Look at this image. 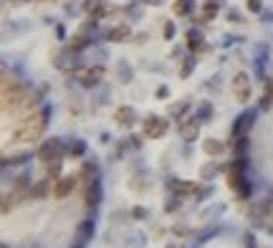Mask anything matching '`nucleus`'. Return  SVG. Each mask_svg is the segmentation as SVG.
Returning <instances> with one entry per match:
<instances>
[{
	"label": "nucleus",
	"mask_w": 273,
	"mask_h": 248,
	"mask_svg": "<svg viewBox=\"0 0 273 248\" xmlns=\"http://www.w3.org/2000/svg\"><path fill=\"white\" fill-rule=\"evenodd\" d=\"M228 185L238 198H250V183L245 180V157H238L228 172Z\"/></svg>",
	"instance_id": "obj_2"
},
{
	"label": "nucleus",
	"mask_w": 273,
	"mask_h": 248,
	"mask_svg": "<svg viewBox=\"0 0 273 248\" xmlns=\"http://www.w3.org/2000/svg\"><path fill=\"white\" fill-rule=\"evenodd\" d=\"M132 215H134L137 220H144V218H147V210H144V208H134V210H132Z\"/></svg>",
	"instance_id": "obj_30"
},
{
	"label": "nucleus",
	"mask_w": 273,
	"mask_h": 248,
	"mask_svg": "<svg viewBox=\"0 0 273 248\" xmlns=\"http://www.w3.org/2000/svg\"><path fill=\"white\" fill-rule=\"evenodd\" d=\"M167 248H172V246H167Z\"/></svg>",
	"instance_id": "obj_35"
},
{
	"label": "nucleus",
	"mask_w": 273,
	"mask_h": 248,
	"mask_svg": "<svg viewBox=\"0 0 273 248\" xmlns=\"http://www.w3.org/2000/svg\"><path fill=\"white\" fill-rule=\"evenodd\" d=\"M139 3H142V5H159L162 0H139Z\"/></svg>",
	"instance_id": "obj_32"
},
{
	"label": "nucleus",
	"mask_w": 273,
	"mask_h": 248,
	"mask_svg": "<svg viewBox=\"0 0 273 248\" xmlns=\"http://www.w3.org/2000/svg\"><path fill=\"white\" fill-rule=\"evenodd\" d=\"M99 198H101V190H99V183L94 180V183H89V188H86V205H99Z\"/></svg>",
	"instance_id": "obj_16"
},
{
	"label": "nucleus",
	"mask_w": 273,
	"mask_h": 248,
	"mask_svg": "<svg viewBox=\"0 0 273 248\" xmlns=\"http://www.w3.org/2000/svg\"><path fill=\"white\" fill-rule=\"evenodd\" d=\"M15 3H28V0H15Z\"/></svg>",
	"instance_id": "obj_33"
},
{
	"label": "nucleus",
	"mask_w": 273,
	"mask_h": 248,
	"mask_svg": "<svg viewBox=\"0 0 273 248\" xmlns=\"http://www.w3.org/2000/svg\"><path fill=\"white\" fill-rule=\"evenodd\" d=\"M101 79H104V69H101V66H96V69H86V71H83V74L78 76L81 86H86V89L99 86V84H101Z\"/></svg>",
	"instance_id": "obj_8"
},
{
	"label": "nucleus",
	"mask_w": 273,
	"mask_h": 248,
	"mask_svg": "<svg viewBox=\"0 0 273 248\" xmlns=\"http://www.w3.org/2000/svg\"><path fill=\"white\" fill-rule=\"evenodd\" d=\"M134 119H137V114H134V109L132 106H119V109H114V122L119 124V127H132L134 124Z\"/></svg>",
	"instance_id": "obj_9"
},
{
	"label": "nucleus",
	"mask_w": 273,
	"mask_h": 248,
	"mask_svg": "<svg viewBox=\"0 0 273 248\" xmlns=\"http://www.w3.org/2000/svg\"><path fill=\"white\" fill-rule=\"evenodd\" d=\"M200 46H202V36H200L197 31H190V33H187V49L195 51V49H200Z\"/></svg>",
	"instance_id": "obj_19"
},
{
	"label": "nucleus",
	"mask_w": 273,
	"mask_h": 248,
	"mask_svg": "<svg viewBox=\"0 0 273 248\" xmlns=\"http://www.w3.org/2000/svg\"><path fill=\"white\" fill-rule=\"evenodd\" d=\"M193 8H195V0H175V5H172L175 15H190Z\"/></svg>",
	"instance_id": "obj_17"
},
{
	"label": "nucleus",
	"mask_w": 273,
	"mask_h": 248,
	"mask_svg": "<svg viewBox=\"0 0 273 248\" xmlns=\"http://www.w3.org/2000/svg\"><path fill=\"white\" fill-rule=\"evenodd\" d=\"M213 172H215V165H207V167H202V177H205V180H207L210 175H213Z\"/></svg>",
	"instance_id": "obj_31"
},
{
	"label": "nucleus",
	"mask_w": 273,
	"mask_h": 248,
	"mask_svg": "<svg viewBox=\"0 0 273 248\" xmlns=\"http://www.w3.org/2000/svg\"><path fill=\"white\" fill-rule=\"evenodd\" d=\"M193 69H195V58H185V63H182V71H180V76H190L193 74Z\"/></svg>",
	"instance_id": "obj_24"
},
{
	"label": "nucleus",
	"mask_w": 273,
	"mask_h": 248,
	"mask_svg": "<svg viewBox=\"0 0 273 248\" xmlns=\"http://www.w3.org/2000/svg\"><path fill=\"white\" fill-rule=\"evenodd\" d=\"M53 183H56V180H51V177L40 180V183H36V185L31 188L28 198H33V200H43V198H46L48 193H53Z\"/></svg>",
	"instance_id": "obj_10"
},
{
	"label": "nucleus",
	"mask_w": 273,
	"mask_h": 248,
	"mask_svg": "<svg viewBox=\"0 0 273 248\" xmlns=\"http://www.w3.org/2000/svg\"><path fill=\"white\" fill-rule=\"evenodd\" d=\"M172 190L177 195H193V193H197V183H190V180H172Z\"/></svg>",
	"instance_id": "obj_13"
},
{
	"label": "nucleus",
	"mask_w": 273,
	"mask_h": 248,
	"mask_svg": "<svg viewBox=\"0 0 273 248\" xmlns=\"http://www.w3.org/2000/svg\"><path fill=\"white\" fill-rule=\"evenodd\" d=\"M167 129H170V122H167L164 117H147V119H144V134H147L150 140L164 137Z\"/></svg>",
	"instance_id": "obj_4"
},
{
	"label": "nucleus",
	"mask_w": 273,
	"mask_h": 248,
	"mask_svg": "<svg viewBox=\"0 0 273 248\" xmlns=\"http://www.w3.org/2000/svg\"><path fill=\"white\" fill-rule=\"evenodd\" d=\"M253 119H256L253 111H245V114L235 122V127H233V134H235V137H243V134L250 129V124H253Z\"/></svg>",
	"instance_id": "obj_12"
},
{
	"label": "nucleus",
	"mask_w": 273,
	"mask_h": 248,
	"mask_svg": "<svg viewBox=\"0 0 273 248\" xmlns=\"http://www.w3.org/2000/svg\"><path fill=\"white\" fill-rule=\"evenodd\" d=\"M91 43V38L89 36H83V33H76L74 38H71V51H83Z\"/></svg>",
	"instance_id": "obj_18"
},
{
	"label": "nucleus",
	"mask_w": 273,
	"mask_h": 248,
	"mask_svg": "<svg viewBox=\"0 0 273 248\" xmlns=\"http://www.w3.org/2000/svg\"><path fill=\"white\" fill-rule=\"evenodd\" d=\"M83 10L89 13L91 20H96V18L104 15V3H101V0H86V3H83Z\"/></svg>",
	"instance_id": "obj_15"
},
{
	"label": "nucleus",
	"mask_w": 273,
	"mask_h": 248,
	"mask_svg": "<svg viewBox=\"0 0 273 248\" xmlns=\"http://www.w3.org/2000/svg\"><path fill=\"white\" fill-rule=\"evenodd\" d=\"M180 134H182V140L185 142H195L197 137H200V124H197V119H182L180 122Z\"/></svg>",
	"instance_id": "obj_7"
},
{
	"label": "nucleus",
	"mask_w": 273,
	"mask_h": 248,
	"mask_svg": "<svg viewBox=\"0 0 273 248\" xmlns=\"http://www.w3.org/2000/svg\"><path fill=\"white\" fill-rule=\"evenodd\" d=\"M40 3H51V0H40Z\"/></svg>",
	"instance_id": "obj_34"
},
{
	"label": "nucleus",
	"mask_w": 273,
	"mask_h": 248,
	"mask_svg": "<svg viewBox=\"0 0 273 248\" xmlns=\"http://www.w3.org/2000/svg\"><path fill=\"white\" fill-rule=\"evenodd\" d=\"M78 233H81V236H89V233H91V220H83V223L78 225Z\"/></svg>",
	"instance_id": "obj_28"
},
{
	"label": "nucleus",
	"mask_w": 273,
	"mask_h": 248,
	"mask_svg": "<svg viewBox=\"0 0 273 248\" xmlns=\"http://www.w3.org/2000/svg\"><path fill=\"white\" fill-rule=\"evenodd\" d=\"M48 114H51L48 109H40V111H36V114H28L23 122H20V127L10 134V140L13 142H33V140H38L40 134H43V129L48 127Z\"/></svg>",
	"instance_id": "obj_1"
},
{
	"label": "nucleus",
	"mask_w": 273,
	"mask_h": 248,
	"mask_svg": "<svg viewBox=\"0 0 273 248\" xmlns=\"http://www.w3.org/2000/svg\"><path fill=\"white\" fill-rule=\"evenodd\" d=\"M76 185H78V177H74V175L56 180V183H53V198H66V195H71Z\"/></svg>",
	"instance_id": "obj_6"
},
{
	"label": "nucleus",
	"mask_w": 273,
	"mask_h": 248,
	"mask_svg": "<svg viewBox=\"0 0 273 248\" xmlns=\"http://www.w3.org/2000/svg\"><path fill=\"white\" fill-rule=\"evenodd\" d=\"M129 36H132V31H129V26H114L109 33H107V41H112V43H124V41H129Z\"/></svg>",
	"instance_id": "obj_11"
},
{
	"label": "nucleus",
	"mask_w": 273,
	"mask_h": 248,
	"mask_svg": "<svg viewBox=\"0 0 273 248\" xmlns=\"http://www.w3.org/2000/svg\"><path fill=\"white\" fill-rule=\"evenodd\" d=\"M235 149H238V154L243 157V154H245V149H248V140H245V137H238V145H235Z\"/></svg>",
	"instance_id": "obj_27"
},
{
	"label": "nucleus",
	"mask_w": 273,
	"mask_h": 248,
	"mask_svg": "<svg viewBox=\"0 0 273 248\" xmlns=\"http://www.w3.org/2000/svg\"><path fill=\"white\" fill-rule=\"evenodd\" d=\"M202 149H205V154H210V157H218V154H223L225 152V142H220V140H205L202 142Z\"/></svg>",
	"instance_id": "obj_14"
},
{
	"label": "nucleus",
	"mask_w": 273,
	"mask_h": 248,
	"mask_svg": "<svg viewBox=\"0 0 273 248\" xmlns=\"http://www.w3.org/2000/svg\"><path fill=\"white\" fill-rule=\"evenodd\" d=\"M61 154H64V142L61 140H46L43 145L38 147V152H36V157L43 165H48V162H56V160H61Z\"/></svg>",
	"instance_id": "obj_3"
},
{
	"label": "nucleus",
	"mask_w": 273,
	"mask_h": 248,
	"mask_svg": "<svg viewBox=\"0 0 273 248\" xmlns=\"http://www.w3.org/2000/svg\"><path fill=\"white\" fill-rule=\"evenodd\" d=\"M210 111H213V109H210V104H202V106H200V111H197V114H200L202 119H207V117H210Z\"/></svg>",
	"instance_id": "obj_29"
},
{
	"label": "nucleus",
	"mask_w": 273,
	"mask_h": 248,
	"mask_svg": "<svg viewBox=\"0 0 273 248\" xmlns=\"http://www.w3.org/2000/svg\"><path fill=\"white\" fill-rule=\"evenodd\" d=\"M218 15V3H205L202 8V20H210V18H215Z\"/></svg>",
	"instance_id": "obj_22"
},
{
	"label": "nucleus",
	"mask_w": 273,
	"mask_h": 248,
	"mask_svg": "<svg viewBox=\"0 0 273 248\" xmlns=\"http://www.w3.org/2000/svg\"><path fill=\"white\" fill-rule=\"evenodd\" d=\"M261 8H263L261 0H248V10L250 13H261Z\"/></svg>",
	"instance_id": "obj_26"
},
{
	"label": "nucleus",
	"mask_w": 273,
	"mask_h": 248,
	"mask_svg": "<svg viewBox=\"0 0 273 248\" xmlns=\"http://www.w3.org/2000/svg\"><path fill=\"white\" fill-rule=\"evenodd\" d=\"M83 154H86V145L83 142H74L69 147V157H83Z\"/></svg>",
	"instance_id": "obj_21"
},
{
	"label": "nucleus",
	"mask_w": 273,
	"mask_h": 248,
	"mask_svg": "<svg viewBox=\"0 0 273 248\" xmlns=\"http://www.w3.org/2000/svg\"><path fill=\"white\" fill-rule=\"evenodd\" d=\"M172 36H175V23H172V20H167V23H164V38L170 41Z\"/></svg>",
	"instance_id": "obj_25"
},
{
	"label": "nucleus",
	"mask_w": 273,
	"mask_h": 248,
	"mask_svg": "<svg viewBox=\"0 0 273 248\" xmlns=\"http://www.w3.org/2000/svg\"><path fill=\"white\" fill-rule=\"evenodd\" d=\"M46 170H48V177H51V180H56V177L61 175V160L48 162V165H46Z\"/></svg>",
	"instance_id": "obj_23"
},
{
	"label": "nucleus",
	"mask_w": 273,
	"mask_h": 248,
	"mask_svg": "<svg viewBox=\"0 0 273 248\" xmlns=\"http://www.w3.org/2000/svg\"><path fill=\"white\" fill-rule=\"evenodd\" d=\"M233 94L240 104H245L250 99V76L245 71H238L235 79H233Z\"/></svg>",
	"instance_id": "obj_5"
},
{
	"label": "nucleus",
	"mask_w": 273,
	"mask_h": 248,
	"mask_svg": "<svg viewBox=\"0 0 273 248\" xmlns=\"http://www.w3.org/2000/svg\"><path fill=\"white\" fill-rule=\"evenodd\" d=\"M94 177H96V167L86 162V165L81 167V175H78V180H89V183H94Z\"/></svg>",
	"instance_id": "obj_20"
}]
</instances>
